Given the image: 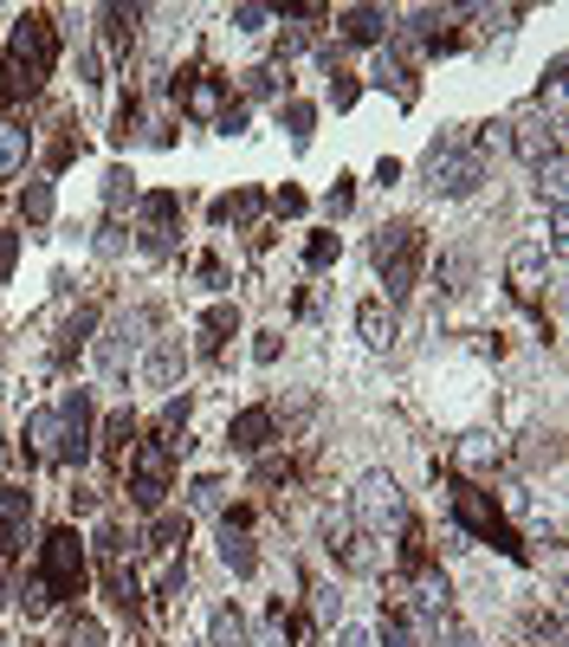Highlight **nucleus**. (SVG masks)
<instances>
[{
    "instance_id": "nucleus-33",
    "label": "nucleus",
    "mask_w": 569,
    "mask_h": 647,
    "mask_svg": "<svg viewBox=\"0 0 569 647\" xmlns=\"http://www.w3.org/2000/svg\"><path fill=\"white\" fill-rule=\"evenodd\" d=\"M104 589H111V602H117L124 615L142 602V582H137V570H124V557H117V564H104Z\"/></svg>"
},
{
    "instance_id": "nucleus-38",
    "label": "nucleus",
    "mask_w": 569,
    "mask_h": 647,
    "mask_svg": "<svg viewBox=\"0 0 569 647\" xmlns=\"http://www.w3.org/2000/svg\"><path fill=\"white\" fill-rule=\"evenodd\" d=\"M91 246H97V259H124V253H130V227H124V220H104Z\"/></svg>"
},
{
    "instance_id": "nucleus-25",
    "label": "nucleus",
    "mask_w": 569,
    "mask_h": 647,
    "mask_svg": "<svg viewBox=\"0 0 569 647\" xmlns=\"http://www.w3.org/2000/svg\"><path fill=\"white\" fill-rule=\"evenodd\" d=\"M356 331H362L369 350H395V311H388L382 298H369V304L356 311Z\"/></svg>"
},
{
    "instance_id": "nucleus-43",
    "label": "nucleus",
    "mask_w": 569,
    "mask_h": 647,
    "mask_svg": "<svg viewBox=\"0 0 569 647\" xmlns=\"http://www.w3.org/2000/svg\"><path fill=\"white\" fill-rule=\"evenodd\" d=\"M175 233H182V227H137V246L149 259H169V253H175Z\"/></svg>"
},
{
    "instance_id": "nucleus-56",
    "label": "nucleus",
    "mask_w": 569,
    "mask_h": 647,
    "mask_svg": "<svg viewBox=\"0 0 569 647\" xmlns=\"http://www.w3.org/2000/svg\"><path fill=\"white\" fill-rule=\"evenodd\" d=\"M375 182H382V188H388V182H402V162H395V155H382V162H375Z\"/></svg>"
},
{
    "instance_id": "nucleus-3",
    "label": "nucleus",
    "mask_w": 569,
    "mask_h": 647,
    "mask_svg": "<svg viewBox=\"0 0 569 647\" xmlns=\"http://www.w3.org/2000/svg\"><path fill=\"white\" fill-rule=\"evenodd\" d=\"M59 66V33H53V20L46 13H20L13 20V33H7V84L26 97V91H39L46 78Z\"/></svg>"
},
{
    "instance_id": "nucleus-15",
    "label": "nucleus",
    "mask_w": 569,
    "mask_h": 647,
    "mask_svg": "<svg viewBox=\"0 0 569 647\" xmlns=\"http://www.w3.org/2000/svg\"><path fill=\"white\" fill-rule=\"evenodd\" d=\"M137 376L149 382V389H169V395H175V382L188 376V350H182V337H162L149 357H137Z\"/></svg>"
},
{
    "instance_id": "nucleus-48",
    "label": "nucleus",
    "mask_w": 569,
    "mask_h": 647,
    "mask_svg": "<svg viewBox=\"0 0 569 647\" xmlns=\"http://www.w3.org/2000/svg\"><path fill=\"white\" fill-rule=\"evenodd\" d=\"M175 428H188V395H169L162 402V434H175Z\"/></svg>"
},
{
    "instance_id": "nucleus-30",
    "label": "nucleus",
    "mask_w": 569,
    "mask_h": 647,
    "mask_svg": "<svg viewBox=\"0 0 569 647\" xmlns=\"http://www.w3.org/2000/svg\"><path fill=\"white\" fill-rule=\"evenodd\" d=\"M137 220H142V227H175V220H182V195H175V188L142 195V201H137Z\"/></svg>"
},
{
    "instance_id": "nucleus-37",
    "label": "nucleus",
    "mask_w": 569,
    "mask_h": 647,
    "mask_svg": "<svg viewBox=\"0 0 569 647\" xmlns=\"http://www.w3.org/2000/svg\"><path fill=\"white\" fill-rule=\"evenodd\" d=\"M59 647H104V628H97L91 615H66V628H59Z\"/></svg>"
},
{
    "instance_id": "nucleus-47",
    "label": "nucleus",
    "mask_w": 569,
    "mask_h": 647,
    "mask_svg": "<svg viewBox=\"0 0 569 647\" xmlns=\"http://www.w3.org/2000/svg\"><path fill=\"white\" fill-rule=\"evenodd\" d=\"M356 97H362V84H356L350 72H330V104H337V111H350Z\"/></svg>"
},
{
    "instance_id": "nucleus-24",
    "label": "nucleus",
    "mask_w": 569,
    "mask_h": 647,
    "mask_svg": "<svg viewBox=\"0 0 569 647\" xmlns=\"http://www.w3.org/2000/svg\"><path fill=\"white\" fill-rule=\"evenodd\" d=\"M26 155H33V130H26L20 117H0V182H7V175H20V169H26Z\"/></svg>"
},
{
    "instance_id": "nucleus-35",
    "label": "nucleus",
    "mask_w": 569,
    "mask_h": 647,
    "mask_svg": "<svg viewBox=\"0 0 569 647\" xmlns=\"http://www.w3.org/2000/svg\"><path fill=\"white\" fill-rule=\"evenodd\" d=\"M20 215L33 220V227H46V220H53V182H46V175H33V182H26V195H20Z\"/></svg>"
},
{
    "instance_id": "nucleus-54",
    "label": "nucleus",
    "mask_w": 569,
    "mask_h": 647,
    "mask_svg": "<svg viewBox=\"0 0 569 647\" xmlns=\"http://www.w3.org/2000/svg\"><path fill=\"white\" fill-rule=\"evenodd\" d=\"M272 208H279V215H304V195H298V188H279Z\"/></svg>"
},
{
    "instance_id": "nucleus-51",
    "label": "nucleus",
    "mask_w": 569,
    "mask_h": 647,
    "mask_svg": "<svg viewBox=\"0 0 569 647\" xmlns=\"http://www.w3.org/2000/svg\"><path fill=\"white\" fill-rule=\"evenodd\" d=\"M195 273H201V286H208V291H220V286H227V259H213V253L201 259V266H195Z\"/></svg>"
},
{
    "instance_id": "nucleus-11",
    "label": "nucleus",
    "mask_w": 569,
    "mask_h": 647,
    "mask_svg": "<svg viewBox=\"0 0 569 647\" xmlns=\"http://www.w3.org/2000/svg\"><path fill=\"white\" fill-rule=\"evenodd\" d=\"M453 20H460L453 7H415V13H395L402 39H408V46H421V53H453V46H460Z\"/></svg>"
},
{
    "instance_id": "nucleus-34",
    "label": "nucleus",
    "mask_w": 569,
    "mask_h": 647,
    "mask_svg": "<svg viewBox=\"0 0 569 647\" xmlns=\"http://www.w3.org/2000/svg\"><path fill=\"white\" fill-rule=\"evenodd\" d=\"M233 331H240V304H213L208 317H201V344H208V350H220Z\"/></svg>"
},
{
    "instance_id": "nucleus-40",
    "label": "nucleus",
    "mask_w": 569,
    "mask_h": 647,
    "mask_svg": "<svg viewBox=\"0 0 569 647\" xmlns=\"http://www.w3.org/2000/svg\"><path fill=\"white\" fill-rule=\"evenodd\" d=\"M259 215V195H253V188H240V195H220V201H213V220H220V227H227V220H253Z\"/></svg>"
},
{
    "instance_id": "nucleus-6",
    "label": "nucleus",
    "mask_w": 569,
    "mask_h": 647,
    "mask_svg": "<svg viewBox=\"0 0 569 647\" xmlns=\"http://www.w3.org/2000/svg\"><path fill=\"white\" fill-rule=\"evenodd\" d=\"M350 524L369 538H388L408 524V499H402V480L395 473H362L350 493Z\"/></svg>"
},
{
    "instance_id": "nucleus-29",
    "label": "nucleus",
    "mask_w": 569,
    "mask_h": 647,
    "mask_svg": "<svg viewBox=\"0 0 569 647\" xmlns=\"http://www.w3.org/2000/svg\"><path fill=\"white\" fill-rule=\"evenodd\" d=\"M142 201V188H137V175H130V169H124V162H117V169H111V175H104V208H111V220L124 215V208H137Z\"/></svg>"
},
{
    "instance_id": "nucleus-20",
    "label": "nucleus",
    "mask_w": 569,
    "mask_h": 647,
    "mask_svg": "<svg viewBox=\"0 0 569 647\" xmlns=\"http://www.w3.org/2000/svg\"><path fill=\"white\" fill-rule=\"evenodd\" d=\"M369 84H375V91H395L402 104H415V66H408L402 53H388V46L375 53V66H369Z\"/></svg>"
},
{
    "instance_id": "nucleus-42",
    "label": "nucleus",
    "mask_w": 569,
    "mask_h": 647,
    "mask_svg": "<svg viewBox=\"0 0 569 647\" xmlns=\"http://www.w3.org/2000/svg\"><path fill=\"white\" fill-rule=\"evenodd\" d=\"M375 647H421V635L408 628V615H382V628H375Z\"/></svg>"
},
{
    "instance_id": "nucleus-1",
    "label": "nucleus",
    "mask_w": 569,
    "mask_h": 647,
    "mask_svg": "<svg viewBox=\"0 0 569 647\" xmlns=\"http://www.w3.org/2000/svg\"><path fill=\"white\" fill-rule=\"evenodd\" d=\"M369 259H375V273H382V304H402L408 291L421 286V259H427V233L421 220H382L375 227V240H369Z\"/></svg>"
},
{
    "instance_id": "nucleus-19",
    "label": "nucleus",
    "mask_w": 569,
    "mask_h": 647,
    "mask_svg": "<svg viewBox=\"0 0 569 647\" xmlns=\"http://www.w3.org/2000/svg\"><path fill=\"white\" fill-rule=\"evenodd\" d=\"M26 524H33V493L26 486H0V551H20Z\"/></svg>"
},
{
    "instance_id": "nucleus-32",
    "label": "nucleus",
    "mask_w": 569,
    "mask_h": 647,
    "mask_svg": "<svg viewBox=\"0 0 569 647\" xmlns=\"http://www.w3.org/2000/svg\"><path fill=\"white\" fill-rule=\"evenodd\" d=\"M279 124L291 130V143L304 149V143H311V130H317V104H304V97H279Z\"/></svg>"
},
{
    "instance_id": "nucleus-2",
    "label": "nucleus",
    "mask_w": 569,
    "mask_h": 647,
    "mask_svg": "<svg viewBox=\"0 0 569 647\" xmlns=\"http://www.w3.org/2000/svg\"><path fill=\"white\" fill-rule=\"evenodd\" d=\"M421 182H427V195H440V201H466V195L486 182V149L473 143L466 130H453V137L427 143Z\"/></svg>"
},
{
    "instance_id": "nucleus-36",
    "label": "nucleus",
    "mask_w": 569,
    "mask_h": 647,
    "mask_svg": "<svg viewBox=\"0 0 569 647\" xmlns=\"http://www.w3.org/2000/svg\"><path fill=\"white\" fill-rule=\"evenodd\" d=\"M246 647H291V628H284V602L259 622V628H246Z\"/></svg>"
},
{
    "instance_id": "nucleus-28",
    "label": "nucleus",
    "mask_w": 569,
    "mask_h": 647,
    "mask_svg": "<svg viewBox=\"0 0 569 647\" xmlns=\"http://www.w3.org/2000/svg\"><path fill=\"white\" fill-rule=\"evenodd\" d=\"M97 447H104L111 460H130V447H137V415H130V408H117V415L104 421V434H97Z\"/></svg>"
},
{
    "instance_id": "nucleus-21",
    "label": "nucleus",
    "mask_w": 569,
    "mask_h": 647,
    "mask_svg": "<svg viewBox=\"0 0 569 647\" xmlns=\"http://www.w3.org/2000/svg\"><path fill=\"white\" fill-rule=\"evenodd\" d=\"M220 564H227L233 576H253V570H259L253 531H246V524H233V518H220Z\"/></svg>"
},
{
    "instance_id": "nucleus-49",
    "label": "nucleus",
    "mask_w": 569,
    "mask_h": 647,
    "mask_svg": "<svg viewBox=\"0 0 569 647\" xmlns=\"http://www.w3.org/2000/svg\"><path fill=\"white\" fill-rule=\"evenodd\" d=\"M78 78H84V84H91V91H97V84H104V59H97V53H91V46H84V53H78Z\"/></svg>"
},
{
    "instance_id": "nucleus-50",
    "label": "nucleus",
    "mask_w": 569,
    "mask_h": 647,
    "mask_svg": "<svg viewBox=\"0 0 569 647\" xmlns=\"http://www.w3.org/2000/svg\"><path fill=\"white\" fill-rule=\"evenodd\" d=\"M213 130H220V137H240V130H246V104H227V111H220V124H213Z\"/></svg>"
},
{
    "instance_id": "nucleus-31",
    "label": "nucleus",
    "mask_w": 569,
    "mask_h": 647,
    "mask_svg": "<svg viewBox=\"0 0 569 647\" xmlns=\"http://www.w3.org/2000/svg\"><path fill=\"white\" fill-rule=\"evenodd\" d=\"M208 647H246V615L233 609V602H220L208 622Z\"/></svg>"
},
{
    "instance_id": "nucleus-17",
    "label": "nucleus",
    "mask_w": 569,
    "mask_h": 647,
    "mask_svg": "<svg viewBox=\"0 0 569 647\" xmlns=\"http://www.w3.org/2000/svg\"><path fill=\"white\" fill-rule=\"evenodd\" d=\"M453 466H460L453 480H473V486H479L486 473L504 466V447H498L492 434H466V440H460V453H453Z\"/></svg>"
},
{
    "instance_id": "nucleus-45",
    "label": "nucleus",
    "mask_w": 569,
    "mask_h": 647,
    "mask_svg": "<svg viewBox=\"0 0 569 647\" xmlns=\"http://www.w3.org/2000/svg\"><path fill=\"white\" fill-rule=\"evenodd\" d=\"M350 208H356V188H350V175H337V188L324 195V215H330V220H344Z\"/></svg>"
},
{
    "instance_id": "nucleus-5",
    "label": "nucleus",
    "mask_w": 569,
    "mask_h": 647,
    "mask_svg": "<svg viewBox=\"0 0 569 647\" xmlns=\"http://www.w3.org/2000/svg\"><path fill=\"white\" fill-rule=\"evenodd\" d=\"M175 440L169 434H155V440H137L130 447V499H137V511H162L169 505V493H175Z\"/></svg>"
},
{
    "instance_id": "nucleus-41",
    "label": "nucleus",
    "mask_w": 569,
    "mask_h": 647,
    "mask_svg": "<svg viewBox=\"0 0 569 647\" xmlns=\"http://www.w3.org/2000/svg\"><path fill=\"white\" fill-rule=\"evenodd\" d=\"M537 195H544L550 208H564V155H550V162H537Z\"/></svg>"
},
{
    "instance_id": "nucleus-14",
    "label": "nucleus",
    "mask_w": 569,
    "mask_h": 647,
    "mask_svg": "<svg viewBox=\"0 0 569 647\" xmlns=\"http://www.w3.org/2000/svg\"><path fill=\"white\" fill-rule=\"evenodd\" d=\"M272 440H279V415H272V408H240V415H233V428H227V447H233V453H246V460H259Z\"/></svg>"
},
{
    "instance_id": "nucleus-26",
    "label": "nucleus",
    "mask_w": 569,
    "mask_h": 647,
    "mask_svg": "<svg viewBox=\"0 0 569 647\" xmlns=\"http://www.w3.org/2000/svg\"><path fill=\"white\" fill-rule=\"evenodd\" d=\"M518 460H524V473L564 466V440H557V428H531L524 434V447H518Z\"/></svg>"
},
{
    "instance_id": "nucleus-8",
    "label": "nucleus",
    "mask_w": 569,
    "mask_h": 647,
    "mask_svg": "<svg viewBox=\"0 0 569 647\" xmlns=\"http://www.w3.org/2000/svg\"><path fill=\"white\" fill-rule=\"evenodd\" d=\"M149 324H155V317H149V311L137 304V311H117V317H111V324H104V331L91 337V350H97V369H104L111 382H130V369H137V350L149 344V337H142Z\"/></svg>"
},
{
    "instance_id": "nucleus-22",
    "label": "nucleus",
    "mask_w": 569,
    "mask_h": 647,
    "mask_svg": "<svg viewBox=\"0 0 569 647\" xmlns=\"http://www.w3.org/2000/svg\"><path fill=\"white\" fill-rule=\"evenodd\" d=\"M20 440H26L33 460H59V408H33L26 428H20Z\"/></svg>"
},
{
    "instance_id": "nucleus-27",
    "label": "nucleus",
    "mask_w": 569,
    "mask_h": 647,
    "mask_svg": "<svg viewBox=\"0 0 569 647\" xmlns=\"http://www.w3.org/2000/svg\"><path fill=\"white\" fill-rule=\"evenodd\" d=\"M142 544H149V551H175V544H188V511H149Z\"/></svg>"
},
{
    "instance_id": "nucleus-12",
    "label": "nucleus",
    "mask_w": 569,
    "mask_h": 647,
    "mask_svg": "<svg viewBox=\"0 0 569 647\" xmlns=\"http://www.w3.org/2000/svg\"><path fill=\"white\" fill-rule=\"evenodd\" d=\"M544 246L537 240H524V246H511V259H504V286L518 304H544Z\"/></svg>"
},
{
    "instance_id": "nucleus-13",
    "label": "nucleus",
    "mask_w": 569,
    "mask_h": 647,
    "mask_svg": "<svg viewBox=\"0 0 569 647\" xmlns=\"http://www.w3.org/2000/svg\"><path fill=\"white\" fill-rule=\"evenodd\" d=\"M388 33H395L388 7H344L337 13V46H382Z\"/></svg>"
},
{
    "instance_id": "nucleus-53",
    "label": "nucleus",
    "mask_w": 569,
    "mask_h": 647,
    "mask_svg": "<svg viewBox=\"0 0 569 647\" xmlns=\"http://www.w3.org/2000/svg\"><path fill=\"white\" fill-rule=\"evenodd\" d=\"M13 259H20V233H0V286H7V273H13Z\"/></svg>"
},
{
    "instance_id": "nucleus-44",
    "label": "nucleus",
    "mask_w": 569,
    "mask_h": 647,
    "mask_svg": "<svg viewBox=\"0 0 569 647\" xmlns=\"http://www.w3.org/2000/svg\"><path fill=\"white\" fill-rule=\"evenodd\" d=\"M220 499H227V486H220L213 473H201V480L188 486V511H220Z\"/></svg>"
},
{
    "instance_id": "nucleus-55",
    "label": "nucleus",
    "mask_w": 569,
    "mask_h": 647,
    "mask_svg": "<svg viewBox=\"0 0 569 647\" xmlns=\"http://www.w3.org/2000/svg\"><path fill=\"white\" fill-rule=\"evenodd\" d=\"M337 647H375V635L369 628H337Z\"/></svg>"
},
{
    "instance_id": "nucleus-39",
    "label": "nucleus",
    "mask_w": 569,
    "mask_h": 647,
    "mask_svg": "<svg viewBox=\"0 0 569 647\" xmlns=\"http://www.w3.org/2000/svg\"><path fill=\"white\" fill-rule=\"evenodd\" d=\"M337 253H344V240H337V233H311V240H304V266H311V273L337 266Z\"/></svg>"
},
{
    "instance_id": "nucleus-18",
    "label": "nucleus",
    "mask_w": 569,
    "mask_h": 647,
    "mask_svg": "<svg viewBox=\"0 0 569 647\" xmlns=\"http://www.w3.org/2000/svg\"><path fill=\"white\" fill-rule=\"evenodd\" d=\"M330 557H337L350 576H375V570H382L375 538H369V531H356V524H350V531H330Z\"/></svg>"
},
{
    "instance_id": "nucleus-9",
    "label": "nucleus",
    "mask_w": 569,
    "mask_h": 647,
    "mask_svg": "<svg viewBox=\"0 0 569 647\" xmlns=\"http://www.w3.org/2000/svg\"><path fill=\"white\" fill-rule=\"evenodd\" d=\"M97 440V402L91 389H66L59 395V466H84Z\"/></svg>"
},
{
    "instance_id": "nucleus-23",
    "label": "nucleus",
    "mask_w": 569,
    "mask_h": 647,
    "mask_svg": "<svg viewBox=\"0 0 569 647\" xmlns=\"http://www.w3.org/2000/svg\"><path fill=\"white\" fill-rule=\"evenodd\" d=\"M259 97H291V72L284 66H246L240 72V104H259Z\"/></svg>"
},
{
    "instance_id": "nucleus-4",
    "label": "nucleus",
    "mask_w": 569,
    "mask_h": 647,
    "mask_svg": "<svg viewBox=\"0 0 569 647\" xmlns=\"http://www.w3.org/2000/svg\"><path fill=\"white\" fill-rule=\"evenodd\" d=\"M446 505H453V518H460V531H473V538H486V544H498L504 557H524V538H518V524L504 518V505L486 493V486H473V480H453V493H446Z\"/></svg>"
},
{
    "instance_id": "nucleus-10",
    "label": "nucleus",
    "mask_w": 569,
    "mask_h": 647,
    "mask_svg": "<svg viewBox=\"0 0 569 647\" xmlns=\"http://www.w3.org/2000/svg\"><path fill=\"white\" fill-rule=\"evenodd\" d=\"M511 130V149L537 169V162H550V155H564V117H544V104L537 111H524L518 124H504Z\"/></svg>"
},
{
    "instance_id": "nucleus-46",
    "label": "nucleus",
    "mask_w": 569,
    "mask_h": 647,
    "mask_svg": "<svg viewBox=\"0 0 569 647\" xmlns=\"http://www.w3.org/2000/svg\"><path fill=\"white\" fill-rule=\"evenodd\" d=\"M227 20H233V33H266V20H272V13H266V7H233Z\"/></svg>"
},
{
    "instance_id": "nucleus-16",
    "label": "nucleus",
    "mask_w": 569,
    "mask_h": 647,
    "mask_svg": "<svg viewBox=\"0 0 569 647\" xmlns=\"http://www.w3.org/2000/svg\"><path fill=\"white\" fill-rule=\"evenodd\" d=\"M175 97H182V111L188 117H201V124H220V111L233 104V91H227V78H188V84H175Z\"/></svg>"
},
{
    "instance_id": "nucleus-52",
    "label": "nucleus",
    "mask_w": 569,
    "mask_h": 647,
    "mask_svg": "<svg viewBox=\"0 0 569 647\" xmlns=\"http://www.w3.org/2000/svg\"><path fill=\"white\" fill-rule=\"evenodd\" d=\"M253 362H279V331H259L253 337Z\"/></svg>"
},
{
    "instance_id": "nucleus-7",
    "label": "nucleus",
    "mask_w": 569,
    "mask_h": 647,
    "mask_svg": "<svg viewBox=\"0 0 569 647\" xmlns=\"http://www.w3.org/2000/svg\"><path fill=\"white\" fill-rule=\"evenodd\" d=\"M39 582H46V596L59 602V596H84V582H91V557H84V538L59 524V531H46V544H39Z\"/></svg>"
}]
</instances>
